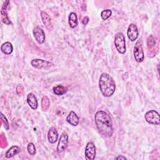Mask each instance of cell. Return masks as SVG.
<instances>
[{
    "mask_svg": "<svg viewBox=\"0 0 160 160\" xmlns=\"http://www.w3.org/2000/svg\"><path fill=\"white\" fill-rule=\"evenodd\" d=\"M96 126L100 132L104 137H111L114 132L112 122L110 116L104 111H97L94 116Z\"/></svg>",
    "mask_w": 160,
    "mask_h": 160,
    "instance_id": "1",
    "label": "cell"
},
{
    "mask_svg": "<svg viewBox=\"0 0 160 160\" xmlns=\"http://www.w3.org/2000/svg\"><path fill=\"white\" fill-rule=\"evenodd\" d=\"M99 86L102 94L104 97L111 96L116 89V83L113 78L108 73L101 74L99 80Z\"/></svg>",
    "mask_w": 160,
    "mask_h": 160,
    "instance_id": "2",
    "label": "cell"
},
{
    "mask_svg": "<svg viewBox=\"0 0 160 160\" xmlns=\"http://www.w3.org/2000/svg\"><path fill=\"white\" fill-rule=\"evenodd\" d=\"M114 44L116 50L120 54H124L126 52V41L124 35L119 32L116 34L114 38Z\"/></svg>",
    "mask_w": 160,
    "mask_h": 160,
    "instance_id": "3",
    "label": "cell"
},
{
    "mask_svg": "<svg viewBox=\"0 0 160 160\" xmlns=\"http://www.w3.org/2000/svg\"><path fill=\"white\" fill-rule=\"evenodd\" d=\"M134 57L138 62H141L144 59V54L142 49V43L141 39L136 41L134 47Z\"/></svg>",
    "mask_w": 160,
    "mask_h": 160,
    "instance_id": "4",
    "label": "cell"
},
{
    "mask_svg": "<svg viewBox=\"0 0 160 160\" xmlns=\"http://www.w3.org/2000/svg\"><path fill=\"white\" fill-rule=\"evenodd\" d=\"M31 64L32 67L39 69H48L54 66V64L52 62L41 59H32Z\"/></svg>",
    "mask_w": 160,
    "mask_h": 160,
    "instance_id": "5",
    "label": "cell"
},
{
    "mask_svg": "<svg viewBox=\"0 0 160 160\" xmlns=\"http://www.w3.org/2000/svg\"><path fill=\"white\" fill-rule=\"evenodd\" d=\"M145 120L149 124L159 125L160 118L159 113L155 110H150L146 112L144 115Z\"/></svg>",
    "mask_w": 160,
    "mask_h": 160,
    "instance_id": "6",
    "label": "cell"
},
{
    "mask_svg": "<svg viewBox=\"0 0 160 160\" xmlns=\"http://www.w3.org/2000/svg\"><path fill=\"white\" fill-rule=\"evenodd\" d=\"M68 135L66 132H64L61 134L58 141V144L57 146L58 152L61 153L62 151H64L68 146Z\"/></svg>",
    "mask_w": 160,
    "mask_h": 160,
    "instance_id": "7",
    "label": "cell"
},
{
    "mask_svg": "<svg viewBox=\"0 0 160 160\" xmlns=\"http://www.w3.org/2000/svg\"><path fill=\"white\" fill-rule=\"evenodd\" d=\"M96 147L94 144L90 141L88 142L85 148V156L88 160H93L96 156Z\"/></svg>",
    "mask_w": 160,
    "mask_h": 160,
    "instance_id": "8",
    "label": "cell"
},
{
    "mask_svg": "<svg viewBox=\"0 0 160 160\" xmlns=\"http://www.w3.org/2000/svg\"><path fill=\"white\" fill-rule=\"evenodd\" d=\"M127 35L129 39L132 42L135 41L138 39L139 32L138 28L136 24L131 23L129 25L127 31Z\"/></svg>",
    "mask_w": 160,
    "mask_h": 160,
    "instance_id": "9",
    "label": "cell"
},
{
    "mask_svg": "<svg viewBox=\"0 0 160 160\" xmlns=\"http://www.w3.org/2000/svg\"><path fill=\"white\" fill-rule=\"evenodd\" d=\"M32 32L36 41L40 44H43L45 41V33L42 29L39 26H36Z\"/></svg>",
    "mask_w": 160,
    "mask_h": 160,
    "instance_id": "10",
    "label": "cell"
},
{
    "mask_svg": "<svg viewBox=\"0 0 160 160\" xmlns=\"http://www.w3.org/2000/svg\"><path fill=\"white\" fill-rule=\"evenodd\" d=\"M9 1H6L5 2H4L2 8H1V21L2 22H4L6 24H11V21H9L8 16H7V7L8 5L9 4Z\"/></svg>",
    "mask_w": 160,
    "mask_h": 160,
    "instance_id": "11",
    "label": "cell"
},
{
    "mask_svg": "<svg viewBox=\"0 0 160 160\" xmlns=\"http://www.w3.org/2000/svg\"><path fill=\"white\" fill-rule=\"evenodd\" d=\"M58 138V132L56 128L51 127L48 132V139L50 143L54 144L56 142Z\"/></svg>",
    "mask_w": 160,
    "mask_h": 160,
    "instance_id": "12",
    "label": "cell"
},
{
    "mask_svg": "<svg viewBox=\"0 0 160 160\" xmlns=\"http://www.w3.org/2000/svg\"><path fill=\"white\" fill-rule=\"evenodd\" d=\"M41 17L42 21L44 25L46 27V28L48 29L49 30L52 29V26L51 18L48 15V14L44 11H41Z\"/></svg>",
    "mask_w": 160,
    "mask_h": 160,
    "instance_id": "13",
    "label": "cell"
},
{
    "mask_svg": "<svg viewBox=\"0 0 160 160\" xmlns=\"http://www.w3.org/2000/svg\"><path fill=\"white\" fill-rule=\"evenodd\" d=\"M67 122L73 126H76L79 122V119L78 115L72 111H70L66 118Z\"/></svg>",
    "mask_w": 160,
    "mask_h": 160,
    "instance_id": "14",
    "label": "cell"
},
{
    "mask_svg": "<svg viewBox=\"0 0 160 160\" xmlns=\"http://www.w3.org/2000/svg\"><path fill=\"white\" fill-rule=\"evenodd\" d=\"M27 102L29 106L32 109H36L38 108V101L36 99V97L35 95L30 92L27 96Z\"/></svg>",
    "mask_w": 160,
    "mask_h": 160,
    "instance_id": "15",
    "label": "cell"
},
{
    "mask_svg": "<svg viewBox=\"0 0 160 160\" xmlns=\"http://www.w3.org/2000/svg\"><path fill=\"white\" fill-rule=\"evenodd\" d=\"M21 151V149L19 146H12L7 151V152H6L5 156L7 158H9L19 154Z\"/></svg>",
    "mask_w": 160,
    "mask_h": 160,
    "instance_id": "16",
    "label": "cell"
},
{
    "mask_svg": "<svg viewBox=\"0 0 160 160\" xmlns=\"http://www.w3.org/2000/svg\"><path fill=\"white\" fill-rule=\"evenodd\" d=\"M1 52L6 55H9L12 53L13 51V47L11 42H6L3 43L1 46Z\"/></svg>",
    "mask_w": 160,
    "mask_h": 160,
    "instance_id": "17",
    "label": "cell"
},
{
    "mask_svg": "<svg viewBox=\"0 0 160 160\" xmlns=\"http://www.w3.org/2000/svg\"><path fill=\"white\" fill-rule=\"evenodd\" d=\"M67 90H68L67 88L64 86H62V85L56 86L52 89L53 92L56 95H58V96H62V95H63L64 94H65L67 92Z\"/></svg>",
    "mask_w": 160,
    "mask_h": 160,
    "instance_id": "18",
    "label": "cell"
},
{
    "mask_svg": "<svg viewBox=\"0 0 160 160\" xmlns=\"http://www.w3.org/2000/svg\"><path fill=\"white\" fill-rule=\"evenodd\" d=\"M69 24L71 28H74L78 25V17L75 12H71L69 16Z\"/></svg>",
    "mask_w": 160,
    "mask_h": 160,
    "instance_id": "19",
    "label": "cell"
},
{
    "mask_svg": "<svg viewBox=\"0 0 160 160\" xmlns=\"http://www.w3.org/2000/svg\"><path fill=\"white\" fill-rule=\"evenodd\" d=\"M50 106V101L47 96H42L41 99V108L43 111H46Z\"/></svg>",
    "mask_w": 160,
    "mask_h": 160,
    "instance_id": "20",
    "label": "cell"
},
{
    "mask_svg": "<svg viewBox=\"0 0 160 160\" xmlns=\"http://www.w3.org/2000/svg\"><path fill=\"white\" fill-rule=\"evenodd\" d=\"M112 14V11L111 9H105L102 11L101 13V17L102 20H107Z\"/></svg>",
    "mask_w": 160,
    "mask_h": 160,
    "instance_id": "21",
    "label": "cell"
},
{
    "mask_svg": "<svg viewBox=\"0 0 160 160\" xmlns=\"http://www.w3.org/2000/svg\"><path fill=\"white\" fill-rule=\"evenodd\" d=\"M27 150L30 155H34L36 152L35 145L32 142H29L27 146Z\"/></svg>",
    "mask_w": 160,
    "mask_h": 160,
    "instance_id": "22",
    "label": "cell"
},
{
    "mask_svg": "<svg viewBox=\"0 0 160 160\" xmlns=\"http://www.w3.org/2000/svg\"><path fill=\"white\" fill-rule=\"evenodd\" d=\"M1 119L2 120L4 124H5V125H4V126H5V128L8 130V129H9V123H8V121L6 118L4 116V114H3L2 112L1 113Z\"/></svg>",
    "mask_w": 160,
    "mask_h": 160,
    "instance_id": "23",
    "label": "cell"
},
{
    "mask_svg": "<svg viewBox=\"0 0 160 160\" xmlns=\"http://www.w3.org/2000/svg\"><path fill=\"white\" fill-rule=\"evenodd\" d=\"M89 21V18H88V16H85V17L83 18V19L82 20V24H83V25L86 26V25L88 23Z\"/></svg>",
    "mask_w": 160,
    "mask_h": 160,
    "instance_id": "24",
    "label": "cell"
},
{
    "mask_svg": "<svg viewBox=\"0 0 160 160\" xmlns=\"http://www.w3.org/2000/svg\"><path fill=\"white\" fill-rule=\"evenodd\" d=\"M116 159H126V158H125L124 156H119L117 158H116Z\"/></svg>",
    "mask_w": 160,
    "mask_h": 160,
    "instance_id": "25",
    "label": "cell"
}]
</instances>
